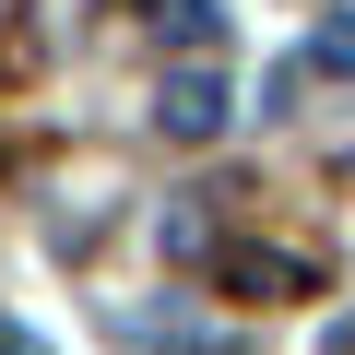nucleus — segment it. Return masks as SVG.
I'll return each instance as SVG.
<instances>
[{"mask_svg": "<svg viewBox=\"0 0 355 355\" xmlns=\"http://www.w3.org/2000/svg\"><path fill=\"white\" fill-rule=\"evenodd\" d=\"M166 130L178 142H214L225 130V71H166Z\"/></svg>", "mask_w": 355, "mask_h": 355, "instance_id": "nucleus-1", "label": "nucleus"}, {"mask_svg": "<svg viewBox=\"0 0 355 355\" xmlns=\"http://www.w3.org/2000/svg\"><path fill=\"white\" fill-rule=\"evenodd\" d=\"M154 24H166V36H214L225 12H214V0H154Z\"/></svg>", "mask_w": 355, "mask_h": 355, "instance_id": "nucleus-2", "label": "nucleus"}, {"mask_svg": "<svg viewBox=\"0 0 355 355\" xmlns=\"http://www.w3.org/2000/svg\"><path fill=\"white\" fill-rule=\"evenodd\" d=\"M0 355H36V343H24V331H12V320H0Z\"/></svg>", "mask_w": 355, "mask_h": 355, "instance_id": "nucleus-3", "label": "nucleus"}]
</instances>
